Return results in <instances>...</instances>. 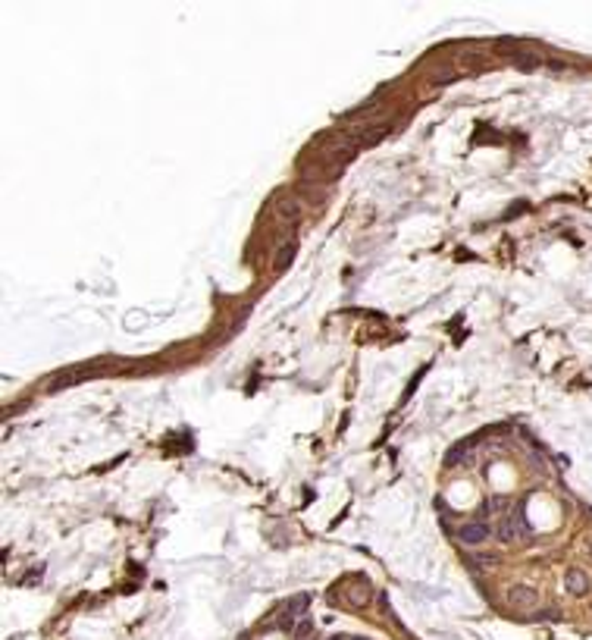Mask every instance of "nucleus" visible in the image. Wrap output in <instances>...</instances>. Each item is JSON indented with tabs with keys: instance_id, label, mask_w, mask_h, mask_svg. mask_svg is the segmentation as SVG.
Instances as JSON below:
<instances>
[{
	"instance_id": "obj_1",
	"label": "nucleus",
	"mask_w": 592,
	"mask_h": 640,
	"mask_svg": "<svg viewBox=\"0 0 592 640\" xmlns=\"http://www.w3.org/2000/svg\"><path fill=\"white\" fill-rule=\"evenodd\" d=\"M527 530H530V527H527L523 511H520V508H511L508 515L502 518V524H498L495 534H498V540H502V543H514V537H523Z\"/></svg>"
},
{
	"instance_id": "obj_2",
	"label": "nucleus",
	"mask_w": 592,
	"mask_h": 640,
	"mask_svg": "<svg viewBox=\"0 0 592 640\" xmlns=\"http://www.w3.org/2000/svg\"><path fill=\"white\" fill-rule=\"evenodd\" d=\"M342 593H345V599L354 609H364L367 602L373 599V587H370V581H364V577H351L345 587H342Z\"/></svg>"
},
{
	"instance_id": "obj_3",
	"label": "nucleus",
	"mask_w": 592,
	"mask_h": 640,
	"mask_svg": "<svg viewBox=\"0 0 592 640\" xmlns=\"http://www.w3.org/2000/svg\"><path fill=\"white\" fill-rule=\"evenodd\" d=\"M508 602L514 609H533V606H539V593H536V587H530V584H514L508 590Z\"/></svg>"
},
{
	"instance_id": "obj_4",
	"label": "nucleus",
	"mask_w": 592,
	"mask_h": 640,
	"mask_svg": "<svg viewBox=\"0 0 592 640\" xmlns=\"http://www.w3.org/2000/svg\"><path fill=\"white\" fill-rule=\"evenodd\" d=\"M489 534H492V527L486 521H467V524H461L457 540L467 543V546H479L483 540H489Z\"/></svg>"
},
{
	"instance_id": "obj_5",
	"label": "nucleus",
	"mask_w": 592,
	"mask_h": 640,
	"mask_svg": "<svg viewBox=\"0 0 592 640\" xmlns=\"http://www.w3.org/2000/svg\"><path fill=\"white\" fill-rule=\"evenodd\" d=\"M564 587L570 596H586L589 593V574L583 568H567L564 571Z\"/></svg>"
},
{
	"instance_id": "obj_6",
	"label": "nucleus",
	"mask_w": 592,
	"mask_h": 640,
	"mask_svg": "<svg viewBox=\"0 0 592 640\" xmlns=\"http://www.w3.org/2000/svg\"><path fill=\"white\" fill-rule=\"evenodd\" d=\"M448 465H473V449L470 446H457L448 455Z\"/></svg>"
},
{
	"instance_id": "obj_7",
	"label": "nucleus",
	"mask_w": 592,
	"mask_h": 640,
	"mask_svg": "<svg viewBox=\"0 0 592 640\" xmlns=\"http://www.w3.org/2000/svg\"><path fill=\"white\" fill-rule=\"evenodd\" d=\"M310 631H313L310 621H301V625L294 628V640H307V637H310Z\"/></svg>"
},
{
	"instance_id": "obj_8",
	"label": "nucleus",
	"mask_w": 592,
	"mask_h": 640,
	"mask_svg": "<svg viewBox=\"0 0 592 640\" xmlns=\"http://www.w3.org/2000/svg\"><path fill=\"white\" fill-rule=\"evenodd\" d=\"M291 251H294V248H291V245H288V248H282V251H279V258H276V270H282V267H285V258H291Z\"/></svg>"
},
{
	"instance_id": "obj_9",
	"label": "nucleus",
	"mask_w": 592,
	"mask_h": 640,
	"mask_svg": "<svg viewBox=\"0 0 592 640\" xmlns=\"http://www.w3.org/2000/svg\"><path fill=\"white\" fill-rule=\"evenodd\" d=\"M586 550H589V556H592V537H589V540H586Z\"/></svg>"
}]
</instances>
